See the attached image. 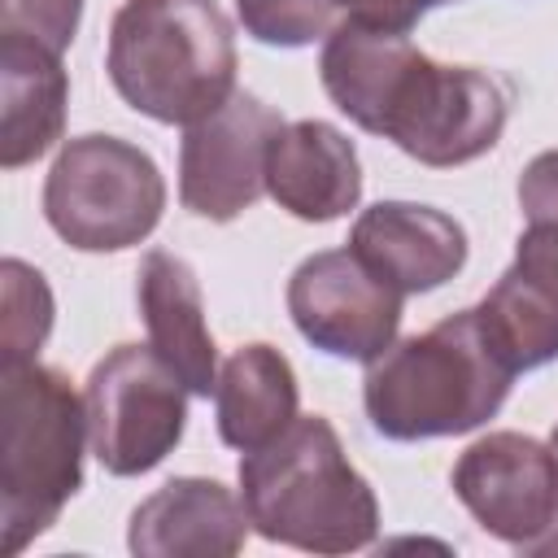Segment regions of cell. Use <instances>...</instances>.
<instances>
[{
    "label": "cell",
    "mask_w": 558,
    "mask_h": 558,
    "mask_svg": "<svg viewBox=\"0 0 558 558\" xmlns=\"http://www.w3.org/2000/svg\"><path fill=\"white\" fill-rule=\"evenodd\" d=\"M166 209L157 161L118 135H74L44 179V218L78 253H122L144 244Z\"/></svg>",
    "instance_id": "obj_6"
},
{
    "label": "cell",
    "mask_w": 558,
    "mask_h": 558,
    "mask_svg": "<svg viewBox=\"0 0 558 558\" xmlns=\"http://www.w3.org/2000/svg\"><path fill=\"white\" fill-rule=\"evenodd\" d=\"M240 501L257 536L305 554H353L379 536L375 488L323 414L240 458Z\"/></svg>",
    "instance_id": "obj_3"
},
{
    "label": "cell",
    "mask_w": 558,
    "mask_h": 558,
    "mask_svg": "<svg viewBox=\"0 0 558 558\" xmlns=\"http://www.w3.org/2000/svg\"><path fill=\"white\" fill-rule=\"evenodd\" d=\"M78 17H83V0H4L0 31L65 52L78 35Z\"/></svg>",
    "instance_id": "obj_20"
},
{
    "label": "cell",
    "mask_w": 558,
    "mask_h": 558,
    "mask_svg": "<svg viewBox=\"0 0 558 558\" xmlns=\"http://www.w3.org/2000/svg\"><path fill=\"white\" fill-rule=\"evenodd\" d=\"M349 248L405 296L449 283L466 266L462 222L414 201H375L362 209L349 231Z\"/></svg>",
    "instance_id": "obj_11"
},
{
    "label": "cell",
    "mask_w": 558,
    "mask_h": 558,
    "mask_svg": "<svg viewBox=\"0 0 558 558\" xmlns=\"http://www.w3.org/2000/svg\"><path fill=\"white\" fill-rule=\"evenodd\" d=\"M331 105L362 131L397 144L432 170H453L497 148L510 118V87L480 65H445L405 35L340 22L318 52Z\"/></svg>",
    "instance_id": "obj_1"
},
{
    "label": "cell",
    "mask_w": 558,
    "mask_h": 558,
    "mask_svg": "<svg viewBox=\"0 0 558 558\" xmlns=\"http://www.w3.org/2000/svg\"><path fill=\"white\" fill-rule=\"evenodd\" d=\"M405 292L379 279L349 244L310 253L288 279V314L296 331L327 357L375 362L401 327Z\"/></svg>",
    "instance_id": "obj_8"
},
{
    "label": "cell",
    "mask_w": 558,
    "mask_h": 558,
    "mask_svg": "<svg viewBox=\"0 0 558 558\" xmlns=\"http://www.w3.org/2000/svg\"><path fill=\"white\" fill-rule=\"evenodd\" d=\"M510 270L558 310V222H532L514 244Z\"/></svg>",
    "instance_id": "obj_21"
},
{
    "label": "cell",
    "mask_w": 558,
    "mask_h": 558,
    "mask_svg": "<svg viewBox=\"0 0 558 558\" xmlns=\"http://www.w3.org/2000/svg\"><path fill=\"white\" fill-rule=\"evenodd\" d=\"M519 209L527 222H558V148H545L523 166Z\"/></svg>",
    "instance_id": "obj_22"
},
{
    "label": "cell",
    "mask_w": 558,
    "mask_h": 558,
    "mask_svg": "<svg viewBox=\"0 0 558 558\" xmlns=\"http://www.w3.org/2000/svg\"><path fill=\"white\" fill-rule=\"evenodd\" d=\"M135 301L148 327V344L179 371L192 397H214L218 349L205 323V296L196 270L183 257L153 248L135 270Z\"/></svg>",
    "instance_id": "obj_14"
},
{
    "label": "cell",
    "mask_w": 558,
    "mask_h": 558,
    "mask_svg": "<svg viewBox=\"0 0 558 558\" xmlns=\"http://www.w3.org/2000/svg\"><path fill=\"white\" fill-rule=\"evenodd\" d=\"M475 314H480V327L488 331L493 349L510 362L514 375L536 371L558 357V310L532 283H523L510 266L484 292Z\"/></svg>",
    "instance_id": "obj_17"
},
{
    "label": "cell",
    "mask_w": 558,
    "mask_h": 558,
    "mask_svg": "<svg viewBox=\"0 0 558 558\" xmlns=\"http://www.w3.org/2000/svg\"><path fill=\"white\" fill-rule=\"evenodd\" d=\"M527 554H558V519L549 523V532H545V536H541V541H536Z\"/></svg>",
    "instance_id": "obj_24"
},
{
    "label": "cell",
    "mask_w": 558,
    "mask_h": 558,
    "mask_svg": "<svg viewBox=\"0 0 558 558\" xmlns=\"http://www.w3.org/2000/svg\"><path fill=\"white\" fill-rule=\"evenodd\" d=\"M187 384L153 344H118L87 375V436L96 462L118 475L161 466L187 427Z\"/></svg>",
    "instance_id": "obj_7"
},
{
    "label": "cell",
    "mask_w": 558,
    "mask_h": 558,
    "mask_svg": "<svg viewBox=\"0 0 558 558\" xmlns=\"http://www.w3.org/2000/svg\"><path fill=\"white\" fill-rule=\"evenodd\" d=\"M449 484L488 536L523 554L558 519V462L549 445L523 432H488L471 440L453 462Z\"/></svg>",
    "instance_id": "obj_10"
},
{
    "label": "cell",
    "mask_w": 558,
    "mask_h": 558,
    "mask_svg": "<svg viewBox=\"0 0 558 558\" xmlns=\"http://www.w3.org/2000/svg\"><path fill=\"white\" fill-rule=\"evenodd\" d=\"M514 371L480 327L475 305L392 340L366 362L362 405L384 440H436L484 427L510 397Z\"/></svg>",
    "instance_id": "obj_2"
},
{
    "label": "cell",
    "mask_w": 558,
    "mask_h": 558,
    "mask_svg": "<svg viewBox=\"0 0 558 558\" xmlns=\"http://www.w3.org/2000/svg\"><path fill=\"white\" fill-rule=\"evenodd\" d=\"M266 192L301 222H336L362 201V161L344 131L323 118L283 122L266 153Z\"/></svg>",
    "instance_id": "obj_13"
},
{
    "label": "cell",
    "mask_w": 558,
    "mask_h": 558,
    "mask_svg": "<svg viewBox=\"0 0 558 558\" xmlns=\"http://www.w3.org/2000/svg\"><path fill=\"white\" fill-rule=\"evenodd\" d=\"M336 4L349 22H362V26H375L388 35H410L423 13H432L436 4H449V0H336Z\"/></svg>",
    "instance_id": "obj_23"
},
{
    "label": "cell",
    "mask_w": 558,
    "mask_h": 558,
    "mask_svg": "<svg viewBox=\"0 0 558 558\" xmlns=\"http://www.w3.org/2000/svg\"><path fill=\"white\" fill-rule=\"evenodd\" d=\"M283 118L253 92H231L209 118L183 126L179 140V201L209 222L240 218L266 192V153Z\"/></svg>",
    "instance_id": "obj_9"
},
{
    "label": "cell",
    "mask_w": 558,
    "mask_h": 558,
    "mask_svg": "<svg viewBox=\"0 0 558 558\" xmlns=\"http://www.w3.org/2000/svg\"><path fill=\"white\" fill-rule=\"evenodd\" d=\"M70 78L61 52L0 31V166L39 161L65 131Z\"/></svg>",
    "instance_id": "obj_15"
},
{
    "label": "cell",
    "mask_w": 558,
    "mask_h": 558,
    "mask_svg": "<svg viewBox=\"0 0 558 558\" xmlns=\"http://www.w3.org/2000/svg\"><path fill=\"white\" fill-rule=\"evenodd\" d=\"M301 384L292 362L275 344H240L222 366L214 384V418L222 445L253 453L270 445L279 432H288L301 414Z\"/></svg>",
    "instance_id": "obj_16"
},
{
    "label": "cell",
    "mask_w": 558,
    "mask_h": 558,
    "mask_svg": "<svg viewBox=\"0 0 558 558\" xmlns=\"http://www.w3.org/2000/svg\"><path fill=\"white\" fill-rule=\"evenodd\" d=\"M248 527V510L227 484L174 475L131 510L126 545L140 558H231Z\"/></svg>",
    "instance_id": "obj_12"
},
{
    "label": "cell",
    "mask_w": 558,
    "mask_h": 558,
    "mask_svg": "<svg viewBox=\"0 0 558 558\" xmlns=\"http://www.w3.org/2000/svg\"><path fill=\"white\" fill-rule=\"evenodd\" d=\"M87 401L57 366L0 362V527L4 554L44 536L83 488Z\"/></svg>",
    "instance_id": "obj_5"
},
{
    "label": "cell",
    "mask_w": 558,
    "mask_h": 558,
    "mask_svg": "<svg viewBox=\"0 0 558 558\" xmlns=\"http://www.w3.org/2000/svg\"><path fill=\"white\" fill-rule=\"evenodd\" d=\"M549 453H554V462H558V427H554V436H549Z\"/></svg>",
    "instance_id": "obj_25"
},
{
    "label": "cell",
    "mask_w": 558,
    "mask_h": 558,
    "mask_svg": "<svg viewBox=\"0 0 558 558\" xmlns=\"http://www.w3.org/2000/svg\"><path fill=\"white\" fill-rule=\"evenodd\" d=\"M0 292H4V362L39 357L52 331V292L35 266L22 257L0 262Z\"/></svg>",
    "instance_id": "obj_18"
},
{
    "label": "cell",
    "mask_w": 558,
    "mask_h": 558,
    "mask_svg": "<svg viewBox=\"0 0 558 558\" xmlns=\"http://www.w3.org/2000/svg\"><path fill=\"white\" fill-rule=\"evenodd\" d=\"M113 92L161 126H192L235 92V31L218 0H122L109 22Z\"/></svg>",
    "instance_id": "obj_4"
},
{
    "label": "cell",
    "mask_w": 558,
    "mask_h": 558,
    "mask_svg": "<svg viewBox=\"0 0 558 558\" xmlns=\"http://www.w3.org/2000/svg\"><path fill=\"white\" fill-rule=\"evenodd\" d=\"M336 13V0H235L244 35L266 48H310L340 26Z\"/></svg>",
    "instance_id": "obj_19"
}]
</instances>
